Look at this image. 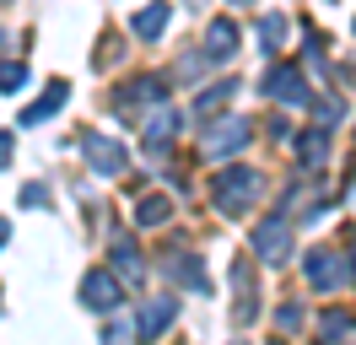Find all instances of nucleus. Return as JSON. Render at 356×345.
Listing matches in <instances>:
<instances>
[{"label":"nucleus","instance_id":"obj_13","mask_svg":"<svg viewBox=\"0 0 356 345\" xmlns=\"http://www.w3.org/2000/svg\"><path fill=\"white\" fill-rule=\"evenodd\" d=\"M178 129H184V113H178V108H162V113H152V125H146V141L162 146V141H173Z\"/></svg>","mask_w":356,"mask_h":345},{"label":"nucleus","instance_id":"obj_17","mask_svg":"<svg viewBox=\"0 0 356 345\" xmlns=\"http://www.w3.org/2000/svg\"><path fill=\"white\" fill-rule=\"evenodd\" d=\"M162 97H168V86L156 81V76H146V81H135L130 92H124V97H119V103L130 108V103H162Z\"/></svg>","mask_w":356,"mask_h":345},{"label":"nucleus","instance_id":"obj_8","mask_svg":"<svg viewBox=\"0 0 356 345\" xmlns=\"http://www.w3.org/2000/svg\"><path fill=\"white\" fill-rule=\"evenodd\" d=\"M248 146V125L243 119H227V125L211 129V141H205V151L211 157H232V151H243Z\"/></svg>","mask_w":356,"mask_h":345},{"label":"nucleus","instance_id":"obj_14","mask_svg":"<svg viewBox=\"0 0 356 345\" xmlns=\"http://www.w3.org/2000/svg\"><path fill=\"white\" fill-rule=\"evenodd\" d=\"M205 49H211L216 60H227V54L238 49V27H232V22H211V33H205Z\"/></svg>","mask_w":356,"mask_h":345},{"label":"nucleus","instance_id":"obj_16","mask_svg":"<svg viewBox=\"0 0 356 345\" xmlns=\"http://www.w3.org/2000/svg\"><path fill=\"white\" fill-rule=\"evenodd\" d=\"M113 264H119V275L140 280V248H135L130 237H113Z\"/></svg>","mask_w":356,"mask_h":345},{"label":"nucleus","instance_id":"obj_10","mask_svg":"<svg viewBox=\"0 0 356 345\" xmlns=\"http://www.w3.org/2000/svg\"><path fill=\"white\" fill-rule=\"evenodd\" d=\"M168 275H173L178 286H189V291H211V280H205V270L195 264V254H168Z\"/></svg>","mask_w":356,"mask_h":345},{"label":"nucleus","instance_id":"obj_18","mask_svg":"<svg viewBox=\"0 0 356 345\" xmlns=\"http://www.w3.org/2000/svg\"><path fill=\"white\" fill-rule=\"evenodd\" d=\"M297 151H302V162H308V168H318V162H324V151H330V141H324V129H308V135L297 141Z\"/></svg>","mask_w":356,"mask_h":345},{"label":"nucleus","instance_id":"obj_25","mask_svg":"<svg viewBox=\"0 0 356 345\" xmlns=\"http://www.w3.org/2000/svg\"><path fill=\"white\" fill-rule=\"evenodd\" d=\"M346 270H351V275H356V243H351V259H346Z\"/></svg>","mask_w":356,"mask_h":345},{"label":"nucleus","instance_id":"obj_7","mask_svg":"<svg viewBox=\"0 0 356 345\" xmlns=\"http://www.w3.org/2000/svg\"><path fill=\"white\" fill-rule=\"evenodd\" d=\"M340 275H346V264H340L330 248H313V254H308V286L334 291V286H340Z\"/></svg>","mask_w":356,"mask_h":345},{"label":"nucleus","instance_id":"obj_24","mask_svg":"<svg viewBox=\"0 0 356 345\" xmlns=\"http://www.w3.org/2000/svg\"><path fill=\"white\" fill-rule=\"evenodd\" d=\"M11 151H17V141H11V135H6V129H0V168H6V162H11Z\"/></svg>","mask_w":356,"mask_h":345},{"label":"nucleus","instance_id":"obj_19","mask_svg":"<svg viewBox=\"0 0 356 345\" xmlns=\"http://www.w3.org/2000/svg\"><path fill=\"white\" fill-rule=\"evenodd\" d=\"M281 38H286V17H265L259 22V49H265V54H275Z\"/></svg>","mask_w":356,"mask_h":345},{"label":"nucleus","instance_id":"obj_4","mask_svg":"<svg viewBox=\"0 0 356 345\" xmlns=\"http://www.w3.org/2000/svg\"><path fill=\"white\" fill-rule=\"evenodd\" d=\"M254 248L265 264H286L291 259V221L286 216H265V227L254 232Z\"/></svg>","mask_w":356,"mask_h":345},{"label":"nucleus","instance_id":"obj_15","mask_svg":"<svg viewBox=\"0 0 356 345\" xmlns=\"http://www.w3.org/2000/svg\"><path fill=\"white\" fill-rule=\"evenodd\" d=\"M168 216H173V205H168L162 194H146V200L135 205V221H140V227H162Z\"/></svg>","mask_w":356,"mask_h":345},{"label":"nucleus","instance_id":"obj_1","mask_svg":"<svg viewBox=\"0 0 356 345\" xmlns=\"http://www.w3.org/2000/svg\"><path fill=\"white\" fill-rule=\"evenodd\" d=\"M254 194H259V172H254V168L216 172V205H222L227 216H243L248 205H254Z\"/></svg>","mask_w":356,"mask_h":345},{"label":"nucleus","instance_id":"obj_21","mask_svg":"<svg viewBox=\"0 0 356 345\" xmlns=\"http://www.w3.org/2000/svg\"><path fill=\"white\" fill-rule=\"evenodd\" d=\"M232 92H238V81H222V92H205V97H200V113H216V108H222Z\"/></svg>","mask_w":356,"mask_h":345},{"label":"nucleus","instance_id":"obj_6","mask_svg":"<svg viewBox=\"0 0 356 345\" xmlns=\"http://www.w3.org/2000/svg\"><path fill=\"white\" fill-rule=\"evenodd\" d=\"M173 313H178V302H173V297H152L140 313H135V335H140V340H156V335L173 323Z\"/></svg>","mask_w":356,"mask_h":345},{"label":"nucleus","instance_id":"obj_5","mask_svg":"<svg viewBox=\"0 0 356 345\" xmlns=\"http://www.w3.org/2000/svg\"><path fill=\"white\" fill-rule=\"evenodd\" d=\"M265 97H275V103H308V76L297 70V65H275V70H265V86H259Z\"/></svg>","mask_w":356,"mask_h":345},{"label":"nucleus","instance_id":"obj_2","mask_svg":"<svg viewBox=\"0 0 356 345\" xmlns=\"http://www.w3.org/2000/svg\"><path fill=\"white\" fill-rule=\"evenodd\" d=\"M81 302H87L92 313H113V307L124 302V280L113 275V270H87V280H81Z\"/></svg>","mask_w":356,"mask_h":345},{"label":"nucleus","instance_id":"obj_27","mask_svg":"<svg viewBox=\"0 0 356 345\" xmlns=\"http://www.w3.org/2000/svg\"><path fill=\"white\" fill-rule=\"evenodd\" d=\"M238 6H248V0H238Z\"/></svg>","mask_w":356,"mask_h":345},{"label":"nucleus","instance_id":"obj_26","mask_svg":"<svg viewBox=\"0 0 356 345\" xmlns=\"http://www.w3.org/2000/svg\"><path fill=\"white\" fill-rule=\"evenodd\" d=\"M6 237H11V227H6V216H0V243H6Z\"/></svg>","mask_w":356,"mask_h":345},{"label":"nucleus","instance_id":"obj_22","mask_svg":"<svg viewBox=\"0 0 356 345\" xmlns=\"http://www.w3.org/2000/svg\"><path fill=\"white\" fill-rule=\"evenodd\" d=\"M44 200H49V189H44V184H33V189H22V205H44Z\"/></svg>","mask_w":356,"mask_h":345},{"label":"nucleus","instance_id":"obj_11","mask_svg":"<svg viewBox=\"0 0 356 345\" xmlns=\"http://www.w3.org/2000/svg\"><path fill=\"white\" fill-rule=\"evenodd\" d=\"M356 340V323L346 307H334V313H324V323H318V345H351Z\"/></svg>","mask_w":356,"mask_h":345},{"label":"nucleus","instance_id":"obj_3","mask_svg":"<svg viewBox=\"0 0 356 345\" xmlns=\"http://www.w3.org/2000/svg\"><path fill=\"white\" fill-rule=\"evenodd\" d=\"M81 157H87L92 172H103V178H119V172L130 168V151L119 146V141H108V135H87V141H81Z\"/></svg>","mask_w":356,"mask_h":345},{"label":"nucleus","instance_id":"obj_12","mask_svg":"<svg viewBox=\"0 0 356 345\" xmlns=\"http://www.w3.org/2000/svg\"><path fill=\"white\" fill-rule=\"evenodd\" d=\"M65 97H70V92H65V81H54V86L44 92V97H38V103H33V108L22 113V129H27V125H44L49 113H60V108H65Z\"/></svg>","mask_w":356,"mask_h":345},{"label":"nucleus","instance_id":"obj_23","mask_svg":"<svg viewBox=\"0 0 356 345\" xmlns=\"http://www.w3.org/2000/svg\"><path fill=\"white\" fill-rule=\"evenodd\" d=\"M281 323H286V329H297V323H302V307H291V302H286V307H281Z\"/></svg>","mask_w":356,"mask_h":345},{"label":"nucleus","instance_id":"obj_20","mask_svg":"<svg viewBox=\"0 0 356 345\" xmlns=\"http://www.w3.org/2000/svg\"><path fill=\"white\" fill-rule=\"evenodd\" d=\"M22 81H27V65L22 60L0 65V92H22Z\"/></svg>","mask_w":356,"mask_h":345},{"label":"nucleus","instance_id":"obj_9","mask_svg":"<svg viewBox=\"0 0 356 345\" xmlns=\"http://www.w3.org/2000/svg\"><path fill=\"white\" fill-rule=\"evenodd\" d=\"M168 17H173V6H168V0H152V6H146V11H135V22H130V33L135 38H162V27H168Z\"/></svg>","mask_w":356,"mask_h":345}]
</instances>
